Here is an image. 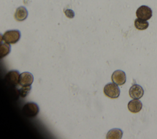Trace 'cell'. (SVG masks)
I'll list each match as a JSON object with an SVG mask.
<instances>
[{
	"label": "cell",
	"mask_w": 157,
	"mask_h": 139,
	"mask_svg": "<svg viewBox=\"0 0 157 139\" xmlns=\"http://www.w3.org/2000/svg\"><path fill=\"white\" fill-rule=\"evenodd\" d=\"M21 37V33L18 30H9L1 36V41L4 40L9 44L16 43Z\"/></svg>",
	"instance_id": "cell-1"
},
{
	"label": "cell",
	"mask_w": 157,
	"mask_h": 139,
	"mask_svg": "<svg viewBox=\"0 0 157 139\" xmlns=\"http://www.w3.org/2000/svg\"><path fill=\"white\" fill-rule=\"evenodd\" d=\"M123 136V131L120 129H113L110 130L106 135L108 139H120Z\"/></svg>",
	"instance_id": "cell-11"
},
{
	"label": "cell",
	"mask_w": 157,
	"mask_h": 139,
	"mask_svg": "<svg viewBox=\"0 0 157 139\" xmlns=\"http://www.w3.org/2000/svg\"><path fill=\"white\" fill-rule=\"evenodd\" d=\"M20 73L18 70H12L8 72L5 75V81L9 86L16 87L19 84Z\"/></svg>",
	"instance_id": "cell-4"
},
{
	"label": "cell",
	"mask_w": 157,
	"mask_h": 139,
	"mask_svg": "<svg viewBox=\"0 0 157 139\" xmlns=\"http://www.w3.org/2000/svg\"><path fill=\"white\" fill-rule=\"evenodd\" d=\"M64 13L66 14V15L69 17V18H73L74 17V12L71 10V9H67V10H64Z\"/></svg>",
	"instance_id": "cell-15"
},
{
	"label": "cell",
	"mask_w": 157,
	"mask_h": 139,
	"mask_svg": "<svg viewBox=\"0 0 157 139\" xmlns=\"http://www.w3.org/2000/svg\"><path fill=\"white\" fill-rule=\"evenodd\" d=\"M136 16L138 18L147 21L152 17V10L147 6H141L136 10Z\"/></svg>",
	"instance_id": "cell-5"
},
{
	"label": "cell",
	"mask_w": 157,
	"mask_h": 139,
	"mask_svg": "<svg viewBox=\"0 0 157 139\" xmlns=\"http://www.w3.org/2000/svg\"><path fill=\"white\" fill-rule=\"evenodd\" d=\"M23 113L28 118L36 117L39 112V108L34 102H28L22 108Z\"/></svg>",
	"instance_id": "cell-2"
},
{
	"label": "cell",
	"mask_w": 157,
	"mask_h": 139,
	"mask_svg": "<svg viewBox=\"0 0 157 139\" xmlns=\"http://www.w3.org/2000/svg\"><path fill=\"white\" fill-rule=\"evenodd\" d=\"M111 78L113 83L117 85L121 86L125 83L126 80V76L124 72L121 70H117L113 72Z\"/></svg>",
	"instance_id": "cell-6"
},
{
	"label": "cell",
	"mask_w": 157,
	"mask_h": 139,
	"mask_svg": "<svg viewBox=\"0 0 157 139\" xmlns=\"http://www.w3.org/2000/svg\"><path fill=\"white\" fill-rule=\"evenodd\" d=\"M28 10L25 7L20 6L16 9L14 14L15 19L18 21H22L26 20L28 17Z\"/></svg>",
	"instance_id": "cell-10"
},
{
	"label": "cell",
	"mask_w": 157,
	"mask_h": 139,
	"mask_svg": "<svg viewBox=\"0 0 157 139\" xmlns=\"http://www.w3.org/2000/svg\"><path fill=\"white\" fill-rule=\"evenodd\" d=\"M10 52V45L9 43L6 42L1 43L0 45V57L3 58L4 57L8 55Z\"/></svg>",
	"instance_id": "cell-13"
},
{
	"label": "cell",
	"mask_w": 157,
	"mask_h": 139,
	"mask_svg": "<svg viewBox=\"0 0 157 139\" xmlns=\"http://www.w3.org/2000/svg\"><path fill=\"white\" fill-rule=\"evenodd\" d=\"M149 23L147 20L137 18L134 21V26L137 29L145 30L148 27Z\"/></svg>",
	"instance_id": "cell-12"
},
{
	"label": "cell",
	"mask_w": 157,
	"mask_h": 139,
	"mask_svg": "<svg viewBox=\"0 0 157 139\" xmlns=\"http://www.w3.org/2000/svg\"><path fill=\"white\" fill-rule=\"evenodd\" d=\"M34 80L33 75L31 73L25 72L21 73L19 77V84L21 86H30Z\"/></svg>",
	"instance_id": "cell-7"
},
{
	"label": "cell",
	"mask_w": 157,
	"mask_h": 139,
	"mask_svg": "<svg viewBox=\"0 0 157 139\" xmlns=\"http://www.w3.org/2000/svg\"><path fill=\"white\" fill-rule=\"evenodd\" d=\"M144 89L142 87L139 85H133L129 90L130 97L133 99H139L144 95Z\"/></svg>",
	"instance_id": "cell-8"
},
{
	"label": "cell",
	"mask_w": 157,
	"mask_h": 139,
	"mask_svg": "<svg viewBox=\"0 0 157 139\" xmlns=\"http://www.w3.org/2000/svg\"><path fill=\"white\" fill-rule=\"evenodd\" d=\"M31 90V85L21 86V88L20 89H18V94L21 97L25 98L29 94Z\"/></svg>",
	"instance_id": "cell-14"
},
{
	"label": "cell",
	"mask_w": 157,
	"mask_h": 139,
	"mask_svg": "<svg viewBox=\"0 0 157 139\" xmlns=\"http://www.w3.org/2000/svg\"><path fill=\"white\" fill-rule=\"evenodd\" d=\"M142 108V103L139 99H133L129 102L128 108L131 113H136L139 112Z\"/></svg>",
	"instance_id": "cell-9"
},
{
	"label": "cell",
	"mask_w": 157,
	"mask_h": 139,
	"mask_svg": "<svg viewBox=\"0 0 157 139\" xmlns=\"http://www.w3.org/2000/svg\"><path fill=\"white\" fill-rule=\"evenodd\" d=\"M104 93L111 99H117L120 94V88L115 83H108L104 88Z\"/></svg>",
	"instance_id": "cell-3"
}]
</instances>
